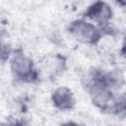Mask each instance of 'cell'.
Returning <instances> with one entry per match:
<instances>
[{"label":"cell","instance_id":"5b68a950","mask_svg":"<svg viewBox=\"0 0 126 126\" xmlns=\"http://www.w3.org/2000/svg\"><path fill=\"white\" fill-rule=\"evenodd\" d=\"M9 56V50H7V48L5 46H1L0 45V62L5 61Z\"/></svg>","mask_w":126,"mask_h":126},{"label":"cell","instance_id":"8992f818","mask_svg":"<svg viewBox=\"0 0 126 126\" xmlns=\"http://www.w3.org/2000/svg\"><path fill=\"white\" fill-rule=\"evenodd\" d=\"M117 1H118V2H120L122 6H124V5H125V0H117Z\"/></svg>","mask_w":126,"mask_h":126},{"label":"cell","instance_id":"7a4b0ae2","mask_svg":"<svg viewBox=\"0 0 126 126\" xmlns=\"http://www.w3.org/2000/svg\"><path fill=\"white\" fill-rule=\"evenodd\" d=\"M12 72L17 79L23 82H32L36 78L32 60L24 54L14 57L12 61Z\"/></svg>","mask_w":126,"mask_h":126},{"label":"cell","instance_id":"277c9868","mask_svg":"<svg viewBox=\"0 0 126 126\" xmlns=\"http://www.w3.org/2000/svg\"><path fill=\"white\" fill-rule=\"evenodd\" d=\"M52 101L54 105L61 110H69L73 108L75 104L74 95L72 92L66 87H61L53 93Z\"/></svg>","mask_w":126,"mask_h":126},{"label":"cell","instance_id":"3957f363","mask_svg":"<svg viewBox=\"0 0 126 126\" xmlns=\"http://www.w3.org/2000/svg\"><path fill=\"white\" fill-rule=\"evenodd\" d=\"M86 16L92 20H94L95 22H98L99 24H105L110 20L112 11L106 3L98 1L93 4L87 10Z\"/></svg>","mask_w":126,"mask_h":126},{"label":"cell","instance_id":"6da1fadb","mask_svg":"<svg viewBox=\"0 0 126 126\" xmlns=\"http://www.w3.org/2000/svg\"><path fill=\"white\" fill-rule=\"evenodd\" d=\"M70 33L79 41L94 44L100 38V32L92 24L83 20L73 22L69 26Z\"/></svg>","mask_w":126,"mask_h":126}]
</instances>
